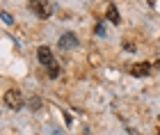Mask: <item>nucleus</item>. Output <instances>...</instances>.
I'll use <instances>...</instances> for the list:
<instances>
[{"label":"nucleus","mask_w":160,"mask_h":135,"mask_svg":"<svg viewBox=\"0 0 160 135\" xmlns=\"http://www.w3.org/2000/svg\"><path fill=\"white\" fill-rule=\"evenodd\" d=\"M128 71H130V76H135V78H144V76L151 73V64L149 62H135Z\"/></svg>","instance_id":"nucleus-4"},{"label":"nucleus","mask_w":160,"mask_h":135,"mask_svg":"<svg viewBox=\"0 0 160 135\" xmlns=\"http://www.w3.org/2000/svg\"><path fill=\"white\" fill-rule=\"evenodd\" d=\"M28 105H30L32 110H39V108H41V98H39V96H32V98H28Z\"/></svg>","instance_id":"nucleus-7"},{"label":"nucleus","mask_w":160,"mask_h":135,"mask_svg":"<svg viewBox=\"0 0 160 135\" xmlns=\"http://www.w3.org/2000/svg\"><path fill=\"white\" fill-rule=\"evenodd\" d=\"M37 58H39V62L43 67H50V64H55V58H53V51H50L48 46H39V51H37Z\"/></svg>","instance_id":"nucleus-3"},{"label":"nucleus","mask_w":160,"mask_h":135,"mask_svg":"<svg viewBox=\"0 0 160 135\" xmlns=\"http://www.w3.org/2000/svg\"><path fill=\"white\" fill-rule=\"evenodd\" d=\"M60 46L64 48V51H69V48H76V46H78V37H76V34H71V32L62 34V37H60Z\"/></svg>","instance_id":"nucleus-5"},{"label":"nucleus","mask_w":160,"mask_h":135,"mask_svg":"<svg viewBox=\"0 0 160 135\" xmlns=\"http://www.w3.org/2000/svg\"><path fill=\"white\" fill-rule=\"evenodd\" d=\"M0 18H2L5 23H7V25H12V16H9V14H7V12H2V14H0Z\"/></svg>","instance_id":"nucleus-9"},{"label":"nucleus","mask_w":160,"mask_h":135,"mask_svg":"<svg viewBox=\"0 0 160 135\" xmlns=\"http://www.w3.org/2000/svg\"><path fill=\"white\" fill-rule=\"evenodd\" d=\"M30 9L37 14L39 18H48V16H53L55 5L53 2H41V0H37V2H30Z\"/></svg>","instance_id":"nucleus-1"},{"label":"nucleus","mask_w":160,"mask_h":135,"mask_svg":"<svg viewBox=\"0 0 160 135\" xmlns=\"http://www.w3.org/2000/svg\"><path fill=\"white\" fill-rule=\"evenodd\" d=\"M48 76H50V78H57V76H60V67H57V62L48 67Z\"/></svg>","instance_id":"nucleus-8"},{"label":"nucleus","mask_w":160,"mask_h":135,"mask_svg":"<svg viewBox=\"0 0 160 135\" xmlns=\"http://www.w3.org/2000/svg\"><path fill=\"white\" fill-rule=\"evenodd\" d=\"M123 48H126V51H130V53H133V51H135V44H130V41H123Z\"/></svg>","instance_id":"nucleus-10"},{"label":"nucleus","mask_w":160,"mask_h":135,"mask_svg":"<svg viewBox=\"0 0 160 135\" xmlns=\"http://www.w3.org/2000/svg\"><path fill=\"white\" fill-rule=\"evenodd\" d=\"M5 103L9 105L12 110H21V108H23V103H25V101H23V94H21L18 89H9V92L5 94Z\"/></svg>","instance_id":"nucleus-2"},{"label":"nucleus","mask_w":160,"mask_h":135,"mask_svg":"<svg viewBox=\"0 0 160 135\" xmlns=\"http://www.w3.org/2000/svg\"><path fill=\"white\" fill-rule=\"evenodd\" d=\"M156 69H158V71H160V60H158V62H156Z\"/></svg>","instance_id":"nucleus-11"},{"label":"nucleus","mask_w":160,"mask_h":135,"mask_svg":"<svg viewBox=\"0 0 160 135\" xmlns=\"http://www.w3.org/2000/svg\"><path fill=\"white\" fill-rule=\"evenodd\" d=\"M105 16H108V21H110V23H114L117 25L119 23V12H117V5H108V12H105Z\"/></svg>","instance_id":"nucleus-6"}]
</instances>
